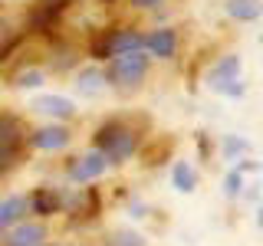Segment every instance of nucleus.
<instances>
[{"label": "nucleus", "instance_id": "nucleus-19", "mask_svg": "<svg viewBox=\"0 0 263 246\" xmlns=\"http://www.w3.org/2000/svg\"><path fill=\"white\" fill-rule=\"evenodd\" d=\"M240 194H243V174L230 168L227 177H224V197H230V200H234V197H240Z\"/></svg>", "mask_w": 263, "mask_h": 246}, {"label": "nucleus", "instance_id": "nucleus-7", "mask_svg": "<svg viewBox=\"0 0 263 246\" xmlns=\"http://www.w3.org/2000/svg\"><path fill=\"white\" fill-rule=\"evenodd\" d=\"M240 69H243V63H240V56H220L217 63L208 69V89H214V92H220V89L227 86V82H234V79H240Z\"/></svg>", "mask_w": 263, "mask_h": 246}, {"label": "nucleus", "instance_id": "nucleus-11", "mask_svg": "<svg viewBox=\"0 0 263 246\" xmlns=\"http://www.w3.org/2000/svg\"><path fill=\"white\" fill-rule=\"evenodd\" d=\"M66 7H69V0H43V4H36V10L30 13V27L36 33L53 30L56 20L66 13Z\"/></svg>", "mask_w": 263, "mask_h": 246}, {"label": "nucleus", "instance_id": "nucleus-18", "mask_svg": "<svg viewBox=\"0 0 263 246\" xmlns=\"http://www.w3.org/2000/svg\"><path fill=\"white\" fill-rule=\"evenodd\" d=\"M46 82V72L43 69H23V72H16L13 76V86L16 89H40Z\"/></svg>", "mask_w": 263, "mask_h": 246}, {"label": "nucleus", "instance_id": "nucleus-26", "mask_svg": "<svg viewBox=\"0 0 263 246\" xmlns=\"http://www.w3.org/2000/svg\"><path fill=\"white\" fill-rule=\"evenodd\" d=\"M257 227H263V203L257 207Z\"/></svg>", "mask_w": 263, "mask_h": 246}, {"label": "nucleus", "instance_id": "nucleus-4", "mask_svg": "<svg viewBox=\"0 0 263 246\" xmlns=\"http://www.w3.org/2000/svg\"><path fill=\"white\" fill-rule=\"evenodd\" d=\"M105 168H109L105 154L92 148V151H86V154H79V158H72V161H69V168H66V177H69L72 184H89V180L102 177V174H105Z\"/></svg>", "mask_w": 263, "mask_h": 246}, {"label": "nucleus", "instance_id": "nucleus-10", "mask_svg": "<svg viewBox=\"0 0 263 246\" xmlns=\"http://www.w3.org/2000/svg\"><path fill=\"white\" fill-rule=\"evenodd\" d=\"M4 246H46V227L36 220H23L7 233Z\"/></svg>", "mask_w": 263, "mask_h": 246}, {"label": "nucleus", "instance_id": "nucleus-14", "mask_svg": "<svg viewBox=\"0 0 263 246\" xmlns=\"http://www.w3.org/2000/svg\"><path fill=\"white\" fill-rule=\"evenodd\" d=\"M72 89H76L82 98H96V95L105 89L102 69H99V66H86V69H79V76H76V82H72Z\"/></svg>", "mask_w": 263, "mask_h": 246}, {"label": "nucleus", "instance_id": "nucleus-23", "mask_svg": "<svg viewBox=\"0 0 263 246\" xmlns=\"http://www.w3.org/2000/svg\"><path fill=\"white\" fill-rule=\"evenodd\" d=\"M260 168H263L260 161H247V158H240V161H237V168H234V171H240V174H247V171H260Z\"/></svg>", "mask_w": 263, "mask_h": 246}, {"label": "nucleus", "instance_id": "nucleus-6", "mask_svg": "<svg viewBox=\"0 0 263 246\" xmlns=\"http://www.w3.org/2000/svg\"><path fill=\"white\" fill-rule=\"evenodd\" d=\"M105 43H109V56H128L145 49V36L135 27H119L105 33Z\"/></svg>", "mask_w": 263, "mask_h": 246}, {"label": "nucleus", "instance_id": "nucleus-28", "mask_svg": "<svg viewBox=\"0 0 263 246\" xmlns=\"http://www.w3.org/2000/svg\"><path fill=\"white\" fill-rule=\"evenodd\" d=\"M105 4H112V0H105Z\"/></svg>", "mask_w": 263, "mask_h": 246}, {"label": "nucleus", "instance_id": "nucleus-15", "mask_svg": "<svg viewBox=\"0 0 263 246\" xmlns=\"http://www.w3.org/2000/svg\"><path fill=\"white\" fill-rule=\"evenodd\" d=\"M263 13V0H227V16L237 23H253Z\"/></svg>", "mask_w": 263, "mask_h": 246}, {"label": "nucleus", "instance_id": "nucleus-27", "mask_svg": "<svg viewBox=\"0 0 263 246\" xmlns=\"http://www.w3.org/2000/svg\"><path fill=\"white\" fill-rule=\"evenodd\" d=\"M260 46H263V33H260Z\"/></svg>", "mask_w": 263, "mask_h": 246}, {"label": "nucleus", "instance_id": "nucleus-20", "mask_svg": "<svg viewBox=\"0 0 263 246\" xmlns=\"http://www.w3.org/2000/svg\"><path fill=\"white\" fill-rule=\"evenodd\" d=\"M109 246H148L142 233H132V230H119V233H112Z\"/></svg>", "mask_w": 263, "mask_h": 246}, {"label": "nucleus", "instance_id": "nucleus-16", "mask_svg": "<svg viewBox=\"0 0 263 246\" xmlns=\"http://www.w3.org/2000/svg\"><path fill=\"white\" fill-rule=\"evenodd\" d=\"M171 184H175V191H181V194H194V187H197V171H194L187 161H178L175 168H171Z\"/></svg>", "mask_w": 263, "mask_h": 246}, {"label": "nucleus", "instance_id": "nucleus-17", "mask_svg": "<svg viewBox=\"0 0 263 246\" xmlns=\"http://www.w3.org/2000/svg\"><path fill=\"white\" fill-rule=\"evenodd\" d=\"M224 158L227 161H240L247 151H250V141H247V138H237V135H224Z\"/></svg>", "mask_w": 263, "mask_h": 246}, {"label": "nucleus", "instance_id": "nucleus-12", "mask_svg": "<svg viewBox=\"0 0 263 246\" xmlns=\"http://www.w3.org/2000/svg\"><path fill=\"white\" fill-rule=\"evenodd\" d=\"M27 207H30V213H36V217H53V213H60V207H63V197H60V191H53V187H36V191L27 197Z\"/></svg>", "mask_w": 263, "mask_h": 246}, {"label": "nucleus", "instance_id": "nucleus-24", "mask_svg": "<svg viewBox=\"0 0 263 246\" xmlns=\"http://www.w3.org/2000/svg\"><path fill=\"white\" fill-rule=\"evenodd\" d=\"M158 4H164V0H132V7H142V10L145 7H158Z\"/></svg>", "mask_w": 263, "mask_h": 246}, {"label": "nucleus", "instance_id": "nucleus-5", "mask_svg": "<svg viewBox=\"0 0 263 246\" xmlns=\"http://www.w3.org/2000/svg\"><path fill=\"white\" fill-rule=\"evenodd\" d=\"M69 141H72V131L66 125H43L27 138V145L36 148V151H63V148H69Z\"/></svg>", "mask_w": 263, "mask_h": 246}, {"label": "nucleus", "instance_id": "nucleus-9", "mask_svg": "<svg viewBox=\"0 0 263 246\" xmlns=\"http://www.w3.org/2000/svg\"><path fill=\"white\" fill-rule=\"evenodd\" d=\"M145 49H148V56H158V59H175V53H178V30H171V27L152 30L145 36Z\"/></svg>", "mask_w": 263, "mask_h": 246}, {"label": "nucleus", "instance_id": "nucleus-25", "mask_svg": "<svg viewBox=\"0 0 263 246\" xmlns=\"http://www.w3.org/2000/svg\"><path fill=\"white\" fill-rule=\"evenodd\" d=\"M4 36H7V20L0 16V39H4Z\"/></svg>", "mask_w": 263, "mask_h": 246}, {"label": "nucleus", "instance_id": "nucleus-21", "mask_svg": "<svg viewBox=\"0 0 263 246\" xmlns=\"http://www.w3.org/2000/svg\"><path fill=\"white\" fill-rule=\"evenodd\" d=\"M89 56H92L96 63L112 59V56H109V43H105V33H96V36H92V43H89Z\"/></svg>", "mask_w": 263, "mask_h": 246}, {"label": "nucleus", "instance_id": "nucleus-3", "mask_svg": "<svg viewBox=\"0 0 263 246\" xmlns=\"http://www.w3.org/2000/svg\"><path fill=\"white\" fill-rule=\"evenodd\" d=\"M27 145V131H23V121L10 112H0V174L10 171L16 161H20V151Z\"/></svg>", "mask_w": 263, "mask_h": 246}, {"label": "nucleus", "instance_id": "nucleus-2", "mask_svg": "<svg viewBox=\"0 0 263 246\" xmlns=\"http://www.w3.org/2000/svg\"><path fill=\"white\" fill-rule=\"evenodd\" d=\"M148 66H152V56L148 53H128V56H112L109 66H105V82L115 89H135L138 82L148 76Z\"/></svg>", "mask_w": 263, "mask_h": 246}, {"label": "nucleus", "instance_id": "nucleus-8", "mask_svg": "<svg viewBox=\"0 0 263 246\" xmlns=\"http://www.w3.org/2000/svg\"><path fill=\"white\" fill-rule=\"evenodd\" d=\"M30 109L40 112V115H46V118L69 121L72 115H76V102H72V98H66V95H40V98H33Z\"/></svg>", "mask_w": 263, "mask_h": 246}, {"label": "nucleus", "instance_id": "nucleus-1", "mask_svg": "<svg viewBox=\"0 0 263 246\" xmlns=\"http://www.w3.org/2000/svg\"><path fill=\"white\" fill-rule=\"evenodd\" d=\"M92 148L102 151L109 164H125L132 154L142 148V131L132 128L128 121H122V118H109V121H102V125L96 128Z\"/></svg>", "mask_w": 263, "mask_h": 246}, {"label": "nucleus", "instance_id": "nucleus-13", "mask_svg": "<svg viewBox=\"0 0 263 246\" xmlns=\"http://www.w3.org/2000/svg\"><path fill=\"white\" fill-rule=\"evenodd\" d=\"M27 213H30L27 197H20V194L4 197V200H0V233H4V230H13L16 223H23Z\"/></svg>", "mask_w": 263, "mask_h": 246}, {"label": "nucleus", "instance_id": "nucleus-22", "mask_svg": "<svg viewBox=\"0 0 263 246\" xmlns=\"http://www.w3.org/2000/svg\"><path fill=\"white\" fill-rule=\"evenodd\" d=\"M243 92H247V86L240 79H234V82H227L224 89H220V95H227V98H243Z\"/></svg>", "mask_w": 263, "mask_h": 246}]
</instances>
